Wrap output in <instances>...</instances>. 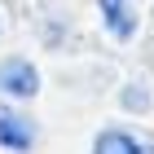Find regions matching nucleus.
<instances>
[{
  "label": "nucleus",
  "mask_w": 154,
  "mask_h": 154,
  "mask_svg": "<svg viewBox=\"0 0 154 154\" xmlns=\"http://www.w3.org/2000/svg\"><path fill=\"white\" fill-rule=\"evenodd\" d=\"M0 93L9 97V101H31V97H40V71H35V62L22 57V53L0 57Z\"/></svg>",
  "instance_id": "1"
},
{
  "label": "nucleus",
  "mask_w": 154,
  "mask_h": 154,
  "mask_svg": "<svg viewBox=\"0 0 154 154\" xmlns=\"http://www.w3.org/2000/svg\"><path fill=\"white\" fill-rule=\"evenodd\" d=\"M35 141H40L35 119L22 115V110H13V106H0V150H9V154H31Z\"/></svg>",
  "instance_id": "2"
},
{
  "label": "nucleus",
  "mask_w": 154,
  "mask_h": 154,
  "mask_svg": "<svg viewBox=\"0 0 154 154\" xmlns=\"http://www.w3.org/2000/svg\"><path fill=\"white\" fill-rule=\"evenodd\" d=\"M141 0H97V13H101V26L110 31V40L128 44L141 26V13H137Z\"/></svg>",
  "instance_id": "3"
},
{
  "label": "nucleus",
  "mask_w": 154,
  "mask_h": 154,
  "mask_svg": "<svg viewBox=\"0 0 154 154\" xmlns=\"http://www.w3.org/2000/svg\"><path fill=\"white\" fill-rule=\"evenodd\" d=\"M93 154H154V137L137 128H101L93 137Z\"/></svg>",
  "instance_id": "4"
},
{
  "label": "nucleus",
  "mask_w": 154,
  "mask_h": 154,
  "mask_svg": "<svg viewBox=\"0 0 154 154\" xmlns=\"http://www.w3.org/2000/svg\"><path fill=\"white\" fill-rule=\"evenodd\" d=\"M119 106L128 110V115H150L154 110V88L145 75H137V79H128L123 88H119Z\"/></svg>",
  "instance_id": "5"
},
{
  "label": "nucleus",
  "mask_w": 154,
  "mask_h": 154,
  "mask_svg": "<svg viewBox=\"0 0 154 154\" xmlns=\"http://www.w3.org/2000/svg\"><path fill=\"white\" fill-rule=\"evenodd\" d=\"M0 35H5V13H0Z\"/></svg>",
  "instance_id": "6"
}]
</instances>
